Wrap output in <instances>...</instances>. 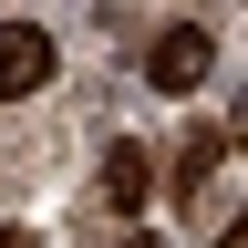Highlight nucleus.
<instances>
[{
    "mask_svg": "<svg viewBox=\"0 0 248 248\" xmlns=\"http://www.w3.org/2000/svg\"><path fill=\"white\" fill-rule=\"evenodd\" d=\"M145 197H155V155H145V145H104V207L135 217Z\"/></svg>",
    "mask_w": 248,
    "mask_h": 248,
    "instance_id": "nucleus-3",
    "label": "nucleus"
},
{
    "mask_svg": "<svg viewBox=\"0 0 248 248\" xmlns=\"http://www.w3.org/2000/svg\"><path fill=\"white\" fill-rule=\"evenodd\" d=\"M0 248H42V238H31V228H0Z\"/></svg>",
    "mask_w": 248,
    "mask_h": 248,
    "instance_id": "nucleus-5",
    "label": "nucleus"
},
{
    "mask_svg": "<svg viewBox=\"0 0 248 248\" xmlns=\"http://www.w3.org/2000/svg\"><path fill=\"white\" fill-rule=\"evenodd\" d=\"M145 83L166 93V104H176V93H197V83H207V21H166V31H155Z\"/></svg>",
    "mask_w": 248,
    "mask_h": 248,
    "instance_id": "nucleus-1",
    "label": "nucleus"
},
{
    "mask_svg": "<svg viewBox=\"0 0 248 248\" xmlns=\"http://www.w3.org/2000/svg\"><path fill=\"white\" fill-rule=\"evenodd\" d=\"M124 248H166V238H124Z\"/></svg>",
    "mask_w": 248,
    "mask_h": 248,
    "instance_id": "nucleus-6",
    "label": "nucleus"
},
{
    "mask_svg": "<svg viewBox=\"0 0 248 248\" xmlns=\"http://www.w3.org/2000/svg\"><path fill=\"white\" fill-rule=\"evenodd\" d=\"M42 83H52V31L42 21H0V104L42 93Z\"/></svg>",
    "mask_w": 248,
    "mask_h": 248,
    "instance_id": "nucleus-2",
    "label": "nucleus"
},
{
    "mask_svg": "<svg viewBox=\"0 0 248 248\" xmlns=\"http://www.w3.org/2000/svg\"><path fill=\"white\" fill-rule=\"evenodd\" d=\"M217 155H228V135H217V124H207V135H186V145H176V197H197V186L217 176Z\"/></svg>",
    "mask_w": 248,
    "mask_h": 248,
    "instance_id": "nucleus-4",
    "label": "nucleus"
}]
</instances>
